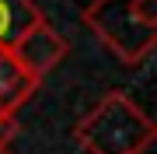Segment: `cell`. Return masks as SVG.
Returning a JSON list of instances; mask_svg holds the SVG:
<instances>
[{
  "label": "cell",
  "mask_w": 157,
  "mask_h": 154,
  "mask_svg": "<svg viewBox=\"0 0 157 154\" xmlns=\"http://www.w3.org/2000/svg\"><path fill=\"white\" fill-rule=\"evenodd\" d=\"M157 137L154 119L126 91H108L73 126L84 154H143Z\"/></svg>",
  "instance_id": "1"
},
{
  "label": "cell",
  "mask_w": 157,
  "mask_h": 154,
  "mask_svg": "<svg viewBox=\"0 0 157 154\" xmlns=\"http://www.w3.org/2000/svg\"><path fill=\"white\" fill-rule=\"evenodd\" d=\"M84 25L119 63L136 67L157 46V0H91Z\"/></svg>",
  "instance_id": "2"
},
{
  "label": "cell",
  "mask_w": 157,
  "mask_h": 154,
  "mask_svg": "<svg viewBox=\"0 0 157 154\" xmlns=\"http://www.w3.org/2000/svg\"><path fill=\"white\" fill-rule=\"evenodd\" d=\"M11 53L17 56V63H21L28 74H35V77L42 81L49 70H56L59 63L67 60L70 46H67V39H63V35L52 28L45 18H39L32 28H25V32L14 39Z\"/></svg>",
  "instance_id": "3"
},
{
  "label": "cell",
  "mask_w": 157,
  "mask_h": 154,
  "mask_svg": "<svg viewBox=\"0 0 157 154\" xmlns=\"http://www.w3.org/2000/svg\"><path fill=\"white\" fill-rule=\"evenodd\" d=\"M42 81L28 74L11 53V46H0V112H17L21 105H28Z\"/></svg>",
  "instance_id": "4"
},
{
  "label": "cell",
  "mask_w": 157,
  "mask_h": 154,
  "mask_svg": "<svg viewBox=\"0 0 157 154\" xmlns=\"http://www.w3.org/2000/svg\"><path fill=\"white\" fill-rule=\"evenodd\" d=\"M39 18L45 14L35 7V0H0V46H14V39Z\"/></svg>",
  "instance_id": "5"
},
{
  "label": "cell",
  "mask_w": 157,
  "mask_h": 154,
  "mask_svg": "<svg viewBox=\"0 0 157 154\" xmlns=\"http://www.w3.org/2000/svg\"><path fill=\"white\" fill-rule=\"evenodd\" d=\"M21 137V119L17 112H0V147H11Z\"/></svg>",
  "instance_id": "6"
},
{
  "label": "cell",
  "mask_w": 157,
  "mask_h": 154,
  "mask_svg": "<svg viewBox=\"0 0 157 154\" xmlns=\"http://www.w3.org/2000/svg\"><path fill=\"white\" fill-rule=\"evenodd\" d=\"M0 154H11V151H7V147H0Z\"/></svg>",
  "instance_id": "7"
}]
</instances>
